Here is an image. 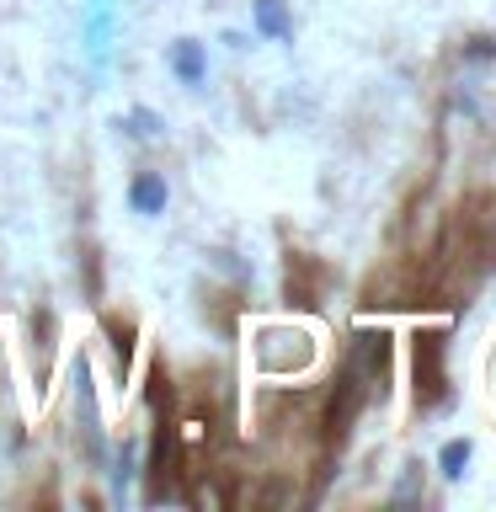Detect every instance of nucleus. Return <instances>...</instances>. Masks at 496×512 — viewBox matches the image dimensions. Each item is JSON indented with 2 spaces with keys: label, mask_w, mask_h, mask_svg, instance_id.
<instances>
[{
  "label": "nucleus",
  "mask_w": 496,
  "mask_h": 512,
  "mask_svg": "<svg viewBox=\"0 0 496 512\" xmlns=\"http://www.w3.org/2000/svg\"><path fill=\"white\" fill-rule=\"evenodd\" d=\"M256 27H262L267 32V38H288V32H294V27H288V0H256Z\"/></svg>",
  "instance_id": "nucleus-3"
},
{
  "label": "nucleus",
  "mask_w": 496,
  "mask_h": 512,
  "mask_svg": "<svg viewBox=\"0 0 496 512\" xmlns=\"http://www.w3.org/2000/svg\"><path fill=\"white\" fill-rule=\"evenodd\" d=\"M464 464H470V443H448L443 448V475H464Z\"/></svg>",
  "instance_id": "nucleus-5"
},
{
  "label": "nucleus",
  "mask_w": 496,
  "mask_h": 512,
  "mask_svg": "<svg viewBox=\"0 0 496 512\" xmlns=\"http://www.w3.org/2000/svg\"><path fill=\"white\" fill-rule=\"evenodd\" d=\"M443 390H448V379H443V336L422 331L416 336V406H438Z\"/></svg>",
  "instance_id": "nucleus-1"
},
{
  "label": "nucleus",
  "mask_w": 496,
  "mask_h": 512,
  "mask_svg": "<svg viewBox=\"0 0 496 512\" xmlns=\"http://www.w3.org/2000/svg\"><path fill=\"white\" fill-rule=\"evenodd\" d=\"M128 203H134L139 214H160V208H166V182H160V176H139V182L128 187Z\"/></svg>",
  "instance_id": "nucleus-2"
},
{
  "label": "nucleus",
  "mask_w": 496,
  "mask_h": 512,
  "mask_svg": "<svg viewBox=\"0 0 496 512\" xmlns=\"http://www.w3.org/2000/svg\"><path fill=\"white\" fill-rule=\"evenodd\" d=\"M171 64H176V75H182L187 86H198V80H203V48L198 43H176Z\"/></svg>",
  "instance_id": "nucleus-4"
}]
</instances>
